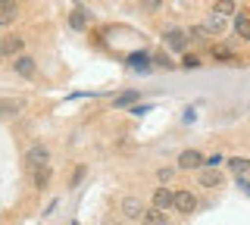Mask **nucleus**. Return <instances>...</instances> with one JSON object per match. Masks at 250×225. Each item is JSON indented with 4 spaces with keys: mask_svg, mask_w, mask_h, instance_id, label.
Returning <instances> with one entry per match:
<instances>
[{
    "mask_svg": "<svg viewBox=\"0 0 250 225\" xmlns=\"http://www.w3.org/2000/svg\"><path fill=\"white\" fill-rule=\"evenodd\" d=\"M128 63L135 66V69H150L153 60H150V53H147V50H138V53H131V57H128Z\"/></svg>",
    "mask_w": 250,
    "mask_h": 225,
    "instance_id": "nucleus-14",
    "label": "nucleus"
},
{
    "mask_svg": "<svg viewBox=\"0 0 250 225\" xmlns=\"http://www.w3.org/2000/svg\"><path fill=\"white\" fill-rule=\"evenodd\" d=\"M185 66H188V69L200 66V57H194V53H188V57H185Z\"/></svg>",
    "mask_w": 250,
    "mask_h": 225,
    "instance_id": "nucleus-24",
    "label": "nucleus"
},
{
    "mask_svg": "<svg viewBox=\"0 0 250 225\" xmlns=\"http://www.w3.org/2000/svg\"><path fill=\"white\" fill-rule=\"evenodd\" d=\"M213 13H219V16H234V13H238V6H234V0H216L213 3Z\"/></svg>",
    "mask_w": 250,
    "mask_h": 225,
    "instance_id": "nucleus-16",
    "label": "nucleus"
},
{
    "mask_svg": "<svg viewBox=\"0 0 250 225\" xmlns=\"http://www.w3.org/2000/svg\"><path fill=\"white\" fill-rule=\"evenodd\" d=\"M172 175H175L172 169H160V172H156V178H160V184H163V188H166V184L172 182Z\"/></svg>",
    "mask_w": 250,
    "mask_h": 225,
    "instance_id": "nucleus-23",
    "label": "nucleus"
},
{
    "mask_svg": "<svg viewBox=\"0 0 250 225\" xmlns=\"http://www.w3.org/2000/svg\"><path fill=\"white\" fill-rule=\"evenodd\" d=\"M175 209L178 213H194L197 209V197L191 191H175Z\"/></svg>",
    "mask_w": 250,
    "mask_h": 225,
    "instance_id": "nucleus-6",
    "label": "nucleus"
},
{
    "mask_svg": "<svg viewBox=\"0 0 250 225\" xmlns=\"http://www.w3.org/2000/svg\"><path fill=\"white\" fill-rule=\"evenodd\" d=\"M160 3H163V0H144V10H156Z\"/></svg>",
    "mask_w": 250,
    "mask_h": 225,
    "instance_id": "nucleus-27",
    "label": "nucleus"
},
{
    "mask_svg": "<svg viewBox=\"0 0 250 225\" xmlns=\"http://www.w3.org/2000/svg\"><path fill=\"white\" fill-rule=\"evenodd\" d=\"M22 103L19 100H0V116H19Z\"/></svg>",
    "mask_w": 250,
    "mask_h": 225,
    "instance_id": "nucleus-19",
    "label": "nucleus"
},
{
    "mask_svg": "<svg viewBox=\"0 0 250 225\" xmlns=\"http://www.w3.org/2000/svg\"><path fill=\"white\" fill-rule=\"evenodd\" d=\"M197 38V32H185V28H169L166 32V47H172L175 53H182L188 44Z\"/></svg>",
    "mask_w": 250,
    "mask_h": 225,
    "instance_id": "nucleus-1",
    "label": "nucleus"
},
{
    "mask_svg": "<svg viewBox=\"0 0 250 225\" xmlns=\"http://www.w3.org/2000/svg\"><path fill=\"white\" fill-rule=\"evenodd\" d=\"M50 178H53V172H50V166H41V169H31V184H35L38 191H44L47 184H50Z\"/></svg>",
    "mask_w": 250,
    "mask_h": 225,
    "instance_id": "nucleus-11",
    "label": "nucleus"
},
{
    "mask_svg": "<svg viewBox=\"0 0 250 225\" xmlns=\"http://www.w3.org/2000/svg\"><path fill=\"white\" fill-rule=\"evenodd\" d=\"M197 182L203 184V188H216V184L222 182V175H219L216 169H200V178H197Z\"/></svg>",
    "mask_w": 250,
    "mask_h": 225,
    "instance_id": "nucleus-13",
    "label": "nucleus"
},
{
    "mask_svg": "<svg viewBox=\"0 0 250 225\" xmlns=\"http://www.w3.org/2000/svg\"><path fill=\"white\" fill-rule=\"evenodd\" d=\"M138 97H141L138 91H125V94H119V97L113 100V106H131V103H135Z\"/></svg>",
    "mask_w": 250,
    "mask_h": 225,
    "instance_id": "nucleus-20",
    "label": "nucleus"
},
{
    "mask_svg": "<svg viewBox=\"0 0 250 225\" xmlns=\"http://www.w3.org/2000/svg\"><path fill=\"white\" fill-rule=\"evenodd\" d=\"M225 28H229L225 16H219V13H209V16L203 19V25H200V35H219V32H225Z\"/></svg>",
    "mask_w": 250,
    "mask_h": 225,
    "instance_id": "nucleus-4",
    "label": "nucleus"
},
{
    "mask_svg": "<svg viewBox=\"0 0 250 225\" xmlns=\"http://www.w3.org/2000/svg\"><path fill=\"white\" fill-rule=\"evenodd\" d=\"M178 169H203V153L200 150H185L182 157H178Z\"/></svg>",
    "mask_w": 250,
    "mask_h": 225,
    "instance_id": "nucleus-5",
    "label": "nucleus"
},
{
    "mask_svg": "<svg viewBox=\"0 0 250 225\" xmlns=\"http://www.w3.org/2000/svg\"><path fill=\"white\" fill-rule=\"evenodd\" d=\"M234 32H238V38H244V41H250V16H244V13H238V16H234Z\"/></svg>",
    "mask_w": 250,
    "mask_h": 225,
    "instance_id": "nucleus-12",
    "label": "nucleus"
},
{
    "mask_svg": "<svg viewBox=\"0 0 250 225\" xmlns=\"http://www.w3.org/2000/svg\"><path fill=\"white\" fill-rule=\"evenodd\" d=\"M213 57L219 60V63H222V60L229 63V60L234 57V53H231V47H222V44H216V47H213Z\"/></svg>",
    "mask_w": 250,
    "mask_h": 225,
    "instance_id": "nucleus-21",
    "label": "nucleus"
},
{
    "mask_svg": "<svg viewBox=\"0 0 250 225\" xmlns=\"http://www.w3.org/2000/svg\"><path fill=\"white\" fill-rule=\"evenodd\" d=\"M150 60H153L156 66H163V69H172V66H175V63H172V60L166 57V53H163V50H156V53H150Z\"/></svg>",
    "mask_w": 250,
    "mask_h": 225,
    "instance_id": "nucleus-22",
    "label": "nucleus"
},
{
    "mask_svg": "<svg viewBox=\"0 0 250 225\" xmlns=\"http://www.w3.org/2000/svg\"><path fill=\"white\" fill-rule=\"evenodd\" d=\"M25 47V38L22 35H3L0 38V57H19Z\"/></svg>",
    "mask_w": 250,
    "mask_h": 225,
    "instance_id": "nucleus-3",
    "label": "nucleus"
},
{
    "mask_svg": "<svg viewBox=\"0 0 250 225\" xmlns=\"http://www.w3.org/2000/svg\"><path fill=\"white\" fill-rule=\"evenodd\" d=\"M241 188H244V191L250 194V172H247V178H241Z\"/></svg>",
    "mask_w": 250,
    "mask_h": 225,
    "instance_id": "nucleus-28",
    "label": "nucleus"
},
{
    "mask_svg": "<svg viewBox=\"0 0 250 225\" xmlns=\"http://www.w3.org/2000/svg\"><path fill=\"white\" fill-rule=\"evenodd\" d=\"M82 175H84V166H78L75 172H72V184H78V182H82Z\"/></svg>",
    "mask_w": 250,
    "mask_h": 225,
    "instance_id": "nucleus-26",
    "label": "nucleus"
},
{
    "mask_svg": "<svg viewBox=\"0 0 250 225\" xmlns=\"http://www.w3.org/2000/svg\"><path fill=\"white\" fill-rule=\"evenodd\" d=\"M88 22H91V16H88L84 10H75L72 16H69V25H72V28H78V32H82V28H88Z\"/></svg>",
    "mask_w": 250,
    "mask_h": 225,
    "instance_id": "nucleus-18",
    "label": "nucleus"
},
{
    "mask_svg": "<svg viewBox=\"0 0 250 225\" xmlns=\"http://www.w3.org/2000/svg\"><path fill=\"white\" fill-rule=\"evenodd\" d=\"M229 172H234V175L250 172V160H247V157H231V160H229Z\"/></svg>",
    "mask_w": 250,
    "mask_h": 225,
    "instance_id": "nucleus-17",
    "label": "nucleus"
},
{
    "mask_svg": "<svg viewBox=\"0 0 250 225\" xmlns=\"http://www.w3.org/2000/svg\"><path fill=\"white\" fill-rule=\"evenodd\" d=\"M13 66H16V72H19V75H25V79H35V72H38L35 60H31V57H25V53H19Z\"/></svg>",
    "mask_w": 250,
    "mask_h": 225,
    "instance_id": "nucleus-9",
    "label": "nucleus"
},
{
    "mask_svg": "<svg viewBox=\"0 0 250 225\" xmlns=\"http://www.w3.org/2000/svg\"><path fill=\"white\" fill-rule=\"evenodd\" d=\"M122 216H125V219H141V216H144L141 200H138V197H125V200H122Z\"/></svg>",
    "mask_w": 250,
    "mask_h": 225,
    "instance_id": "nucleus-10",
    "label": "nucleus"
},
{
    "mask_svg": "<svg viewBox=\"0 0 250 225\" xmlns=\"http://www.w3.org/2000/svg\"><path fill=\"white\" fill-rule=\"evenodd\" d=\"M153 206H156V209H163V213H166V209H172V206H175V191L160 188V191L153 194Z\"/></svg>",
    "mask_w": 250,
    "mask_h": 225,
    "instance_id": "nucleus-8",
    "label": "nucleus"
},
{
    "mask_svg": "<svg viewBox=\"0 0 250 225\" xmlns=\"http://www.w3.org/2000/svg\"><path fill=\"white\" fill-rule=\"evenodd\" d=\"M25 166H28V169L50 166V153H47V147H44V144H35V147H28V153H25Z\"/></svg>",
    "mask_w": 250,
    "mask_h": 225,
    "instance_id": "nucleus-2",
    "label": "nucleus"
},
{
    "mask_svg": "<svg viewBox=\"0 0 250 225\" xmlns=\"http://www.w3.org/2000/svg\"><path fill=\"white\" fill-rule=\"evenodd\" d=\"M144 225H166V216H163V209H156V206H150V209H144Z\"/></svg>",
    "mask_w": 250,
    "mask_h": 225,
    "instance_id": "nucleus-15",
    "label": "nucleus"
},
{
    "mask_svg": "<svg viewBox=\"0 0 250 225\" xmlns=\"http://www.w3.org/2000/svg\"><path fill=\"white\" fill-rule=\"evenodd\" d=\"M16 16H19V3L16 0H0V28L16 22Z\"/></svg>",
    "mask_w": 250,
    "mask_h": 225,
    "instance_id": "nucleus-7",
    "label": "nucleus"
},
{
    "mask_svg": "<svg viewBox=\"0 0 250 225\" xmlns=\"http://www.w3.org/2000/svg\"><path fill=\"white\" fill-rule=\"evenodd\" d=\"M219 160H222V157H219V153H209V157H203V163H207L209 169H213V166H219Z\"/></svg>",
    "mask_w": 250,
    "mask_h": 225,
    "instance_id": "nucleus-25",
    "label": "nucleus"
}]
</instances>
